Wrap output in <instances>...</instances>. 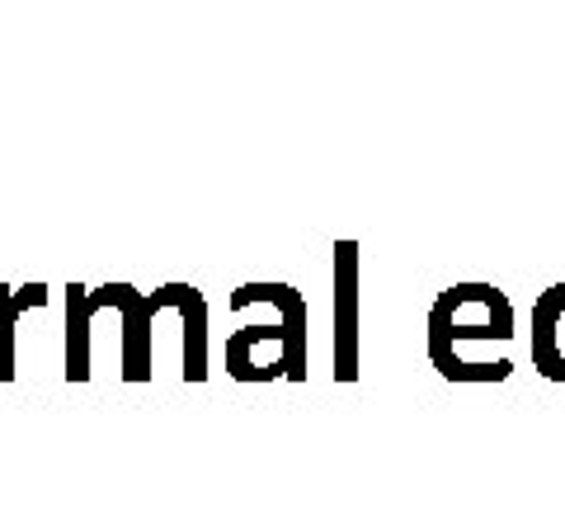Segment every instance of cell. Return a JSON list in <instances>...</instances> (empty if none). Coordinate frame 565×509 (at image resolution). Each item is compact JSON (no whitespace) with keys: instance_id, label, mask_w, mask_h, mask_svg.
<instances>
[{"instance_id":"1","label":"cell","mask_w":565,"mask_h":509,"mask_svg":"<svg viewBox=\"0 0 565 509\" xmlns=\"http://www.w3.org/2000/svg\"><path fill=\"white\" fill-rule=\"evenodd\" d=\"M514 330V303L494 284H452L429 307V363L448 382H504Z\"/></svg>"},{"instance_id":"2","label":"cell","mask_w":565,"mask_h":509,"mask_svg":"<svg viewBox=\"0 0 565 509\" xmlns=\"http://www.w3.org/2000/svg\"><path fill=\"white\" fill-rule=\"evenodd\" d=\"M264 311L226 340V373L236 382H307V297L292 284H241L226 297V311Z\"/></svg>"},{"instance_id":"3","label":"cell","mask_w":565,"mask_h":509,"mask_svg":"<svg viewBox=\"0 0 565 509\" xmlns=\"http://www.w3.org/2000/svg\"><path fill=\"white\" fill-rule=\"evenodd\" d=\"M151 326L174 321L180 326V359L184 382H207V297L193 284H166L147 297Z\"/></svg>"},{"instance_id":"4","label":"cell","mask_w":565,"mask_h":509,"mask_svg":"<svg viewBox=\"0 0 565 509\" xmlns=\"http://www.w3.org/2000/svg\"><path fill=\"white\" fill-rule=\"evenodd\" d=\"M334 382H359V336H363V293H359V245L334 241Z\"/></svg>"},{"instance_id":"5","label":"cell","mask_w":565,"mask_h":509,"mask_svg":"<svg viewBox=\"0 0 565 509\" xmlns=\"http://www.w3.org/2000/svg\"><path fill=\"white\" fill-rule=\"evenodd\" d=\"M527 359L546 382H565V284H552L527 316Z\"/></svg>"},{"instance_id":"6","label":"cell","mask_w":565,"mask_h":509,"mask_svg":"<svg viewBox=\"0 0 565 509\" xmlns=\"http://www.w3.org/2000/svg\"><path fill=\"white\" fill-rule=\"evenodd\" d=\"M66 382L95 378V297L85 284H66Z\"/></svg>"},{"instance_id":"7","label":"cell","mask_w":565,"mask_h":509,"mask_svg":"<svg viewBox=\"0 0 565 509\" xmlns=\"http://www.w3.org/2000/svg\"><path fill=\"white\" fill-rule=\"evenodd\" d=\"M43 307H47V284H24V288L0 284V382H14V373H20V354H14L20 321Z\"/></svg>"}]
</instances>
